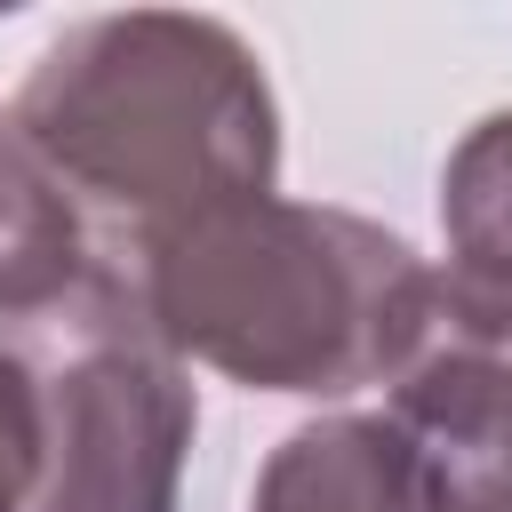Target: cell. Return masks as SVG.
<instances>
[{"instance_id": "obj_1", "label": "cell", "mask_w": 512, "mask_h": 512, "mask_svg": "<svg viewBox=\"0 0 512 512\" xmlns=\"http://www.w3.org/2000/svg\"><path fill=\"white\" fill-rule=\"evenodd\" d=\"M8 112L64 176L112 272L176 224L280 184V96L224 16H80L32 56Z\"/></svg>"}, {"instance_id": "obj_2", "label": "cell", "mask_w": 512, "mask_h": 512, "mask_svg": "<svg viewBox=\"0 0 512 512\" xmlns=\"http://www.w3.org/2000/svg\"><path fill=\"white\" fill-rule=\"evenodd\" d=\"M128 288L184 368L344 400L400 368L432 264L360 208L256 192L152 240Z\"/></svg>"}, {"instance_id": "obj_3", "label": "cell", "mask_w": 512, "mask_h": 512, "mask_svg": "<svg viewBox=\"0 0 512 512\" xmlns=\"http://www.w3.org/2000/svg\"><path fill=\"white\" fill-rule=\"evenodd\" d=\"M0 376L32 448L24 512H184L200 384L128 272L96 264L72 296L0 320Z\"/></svg>"}, {"instance_id": "obj_4", "label": "cell", "mask_w": 512, "mask_h": 512, "mask_svg": "<svg viewBox=\"0 0 512 512\" xmlns=\"http://www.w3.org/2000/svg\"><path fill=\"white\" fill-rule=\"evenodd\" d=\"M384 416L456 512H512V288L432 272Z\"/></svg>"}, {"instance_id": "obj_5", "label": "cell", "mask_w": 512, "mask_h": 512, "mask_svg": "<svg viewBox=\"0 0 512 512\" xmlns=\"http://www.w3.org/2000/svg\"><path fill=\"white\" fill-rule=\"evenodd\" d=\"M248 512H456L432 464L392 432V416L328 408L256 464Z\"/></svg>"}, {"instance_id": "obj_6", "label": "cell", "mask_w": 512, "mask_h": 512, "mask_svg": "<svg viewBox=\"0 0 512 512\" xmlns=\"http://www.w3.org/2000/svg\"><path fill=\"white\" fill-rule=\"evenodd\" d=\"M96 272V240L64 192V176L40 160L16 112H0V320H24L56 296H72Z\"/></svg>"}, {"instance_id": "obj_7", "label": "cell", "mask_w": 512, "mask_h": 512, "mask_svg": "<svg viewBox=\"0 0 512 512\" xmlns=\"http://www.w3.org/2000/svg\"><path fill=\"white\" fill-rule=\"evenodd\" d=\"M440 240L448 272L512 288V104L480 112L440 160Z\"/></svg>"}]
</instances>
